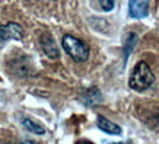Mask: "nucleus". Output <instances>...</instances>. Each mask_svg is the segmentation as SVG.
Instances as JSON below:
<instances>
[{
	"mask_svg": "<svg viewBox=\"0 0 159 144\" xmlns=\"http://www.w3.org/2000/svg\"><path fill=\"white\" fill-rule=\"evenodd\" d=\"M153 82L155 74L152 73L150 67L145 61H139L136 64L133 73H131L129 86H130V89H133L136 92H145L153 85Z\"/></svg>",
	"mask_w": 159,
	"mask_h": 144,
	"instance_id": "nucleus-1",
	"label": "nucleus"
},
{
	"mask_svg": "<svg viewBox=\"0 0 159 144\" xmlns=\"http://www.w3.org/2000/svg\"><path fill=\"white\" fill-rule=\"evenodd\" d=\"M61 45L64 48V51L72 57L73 61L76 63H82L86 61L89 57V48L82 39L76 38L70 34H66L61 39Z\"/></svg>",
	"mask_w": 159,
	"mask_h": 144,
	"instance_id": "nucleus-2",
	"label": "nucleus"
},
{
	"mask_svg": "<svg viewBox=\"0 0 159 144\" xmlns=\"http://www.w3.org/2000/svg\"><path fill=\"white\" fill-rule=\"evenodd\" d=\"M22 38H24V29L19 24L9 22L6 25H0V48L10 39L20 41Z\"/></svg>",
	"mask_w": 159,
	"mask_h": 144,
	"instance_id": "nucleus-3",
	"label": "nucleus"
},
{
	"mask_svg": "<svg viewBox=\"0 0 159 144\" xmlns=\"http://www.w3.org/2000/svg\"><path fill=\"white\" fill-rule=\"evenodd\" d=\"M149 13V0H129V15L133 19H143Z\"/></svg>",
	"mask_w": 159,
	"mask_h": 144,
	"instance_id": "nucleus-4",
	"label": "nucleus"
},
{
	"mask_svg": "<svg viewBox=\"0 0 159 144\" xmlns=\"http://www.w3.org/2000/svg\"><path fill=\"white\" fill-rule=\"evenodd\" d=\"M39 45H41V50L44 51V54L48 58H56L60 57V51H58V47L56 45V41L50 34H44L39 37Z\"/></svg>",
	"mask_w": 159,
	"mask_h": 144,
	"instance_id": "nucleus-5",
	"label": "nucleus"
},
{
	"mask_svg": "<svg viewBox=\"0 0 159 144\" xmlns=\"http://www.w3.org/2000/svg\"><path fill=\"white\" fill-rule=\"evenodd\" d=\"M97 125L98 128L107 134H112V135H120L121 134V127H118L117 124L111 122L110 120H107L105 116L102 115H98L97 118Z\"/></svg>",
	"mask_w": 159,
	"mask_h": 144,
	"instance_id": "nucleus-6",
	"label": "nucleus"
},
{
	"mask_svg": "<svg viewBox=\"0 0 159 144\" xmlns=\"http://www.w3.org/2000/svg\"><path fill=\"white\" fill-rule=\"evenodd\" d=\"M136 44H137V35L133 34V32H130V34L125 37L124 45H123V53H124V64L127 63L129 57H130V54L134 51Z\"/></svg>",
	"mask_w": 159,
	"mask_h": 144,
	"instance_id": "nucleus-7",
	"label": "nucleus"
},
{
	"mask_svg": "<svg viewBox=\"0 0 159 144\" xmlns=\"http://www.w3.org/2000/svg\"><path fill=\"white\" fill-rule=\"evenodd\" d=\"M80 99L83 101L85 105L92 106V105H97V103H99L102 101V95L98 89H89V90H86L83 93Z\"/></svg>",
	"mask_w": 159,
	"mask_h": 144,
	"instance_id": "nucleus-8",
	"label": "nucleus"
},
{
	"mask_svg": "<svg viewBox=\"0 0 159 144\" xmlns=\"http://www.w3.org/2000/svg\"><path fill=\"white\" fill-rule=\"evenodd\" d=\"M20 124H22V127H24L25 130L29 131V133H32V134H37V135L45 134V128H44L43 125L37 124L35 121L29 120V118H24V120L20 121Z\"/></svg>",
	"mask_w": 159,
	"mask_h": 144,
	"instance_id": "nucleus-9",
	"label": "nucleus"
},
{
	"mask_svg": "<svg viewBox=\"0 0 159 144\" xmlns=\"http://www.w3.org/2000/svg\"><path fill=\"white\" fill-rule=\"evenodd\" d=\"M98 3L104 12H111L114 9V0H98Z\"/></svg>",
	"mask_w": 159,
	"mask_h": 144,
	"instance_id": "nucleus-10",
	"label": "nucleus"
},
{
	"mask_svg": "<svg viewBox=\"0 0 159 144\" xmlns=\"http://www.w3.org/2000/svg\"><path fill=\"white\" fill-rule=\"evenodd\" d=\"M76 144H93L92 141H88V140H79Z\"/></svg>",
	"mask_w": 159,
	"mask_h": 144,
	"instance_id": "nucleus-11",
	"label": "nucleus"
},
{
	"mask_svg": "<svg viewBox=\"0 0 159 144\" xmlns=\"http://www.w3.org/2000/svg\"><path fill=\"white\" fill-rule=\"evenodd\" d=\"M111 144H124V143H111Z\"/></svg>",
	"mask_w": 159,
	"mask_h": 144,
	"instance_id": "nucleus-12",
	"label": "nucleus"
}]
</instances>
